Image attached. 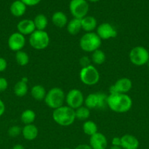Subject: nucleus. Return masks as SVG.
Instances as JSON below:
<instances>
[{
  "instance_id": "1",
  "label": "nucleus",
  "mask_w": 149,
  "mask_h": 149,
  "mask_svg": "<svg viewBox=\"0 0 149 149\" xmlns=\"http://www.w3.org/2000/svg\"><path fill=\"white\" fill-rule=\"evenodd\" d=\"M108 106L111 111L118 113L128 112L132 107V100L127 94L115 93L108 96Z\"/></svg>"
},
{
  "instance_id": "2",
  "label": "nucleus",
  "mask_w": 149,
  "mask_h": 149,
  "mask_svg": "<svg viewBox=\"0 0 149 149\" xmlns=\"http://www.w3.org/2000/svg\"><path fill=\"white\" fill-rule=\"evenodd\" d=\"M52 116L54 122L62 127L70 126L76 119L75 111L67 106H62L54 109Z\"/></svg>"
},
{
  "instance_id": "3",
  "label": "nucleus",
  "mask_w": 149,
  "mask_h": 149,
  "mask_svg": "<svg viewBox=\"0 0 149 149\" xmlns=\"http://www.w3.org/2000/svg\"><path fill=\"white\" fill-rule=\"evenodd\" d=\"M102 45V39L94 32L86 33L80 40V47L82 50L87 52H93L99 49Z\"/></svg>"
},
{
  "instance_id": "4",
  "label": "nucleus",
  "mask_w": 149,
  "mask_h": 149,
  "mask_svg": "<svg viewBox=\"0 0 149 149\" xmlns=\"http://www.w3.org/2000/svg\"><path fill=\"white\" fill-rule=\"evenodd\" d=\"M65 97L66 95L63 90L59 87H53L47 92L44 100L48 107L54 110L64 106Z\"/></svg>"
},
{
  "instance_id": "5",
  "label": "nucleus",
  "mask_w": 149,
  "mask_h": 149,
  "mask_svg": "<svg viewBox=\"0 0 149 149\" xmlns=\"http://www.w3.org/2000/svg\"><path fill=\"white\" fill-rule=\"evenodd\" d=\"M29 45L32 48L42 50L48 47L50 44V37L45 31L35 30L29 36Z\"/></svg>"
},
{
  "instance_id": "6",
  "label": "nucleus",
  "mask_w": 149,
  "mask_h": 149,
  "mask_svg": "<svg viewBox=\"0 0 149 149\" xmlns=\"http://www.w3.org/2000/svg\"><path fill=\"white\" fill-rule=\"evenodd\" d=\"M100 75L96 67L90 65L82 68L80 71V79L84 84L93 86L97 84L99 81Z\"/></svg>"
},
{
  "instance_id": "7",
  "label": "nucleus",
  "mask_w": 149,
  "mask_h": 149,
  "mask_svg": "<svg viewBox=\"0 0 149 149\" xmlns=\"http://www.w3.org/2000/svg\"><path fill=\"white\" fill-rule=\"evenodd\" d=\"M108 95L102 93L89 94L85 98L84 104L89 109H103L108 106Z\"/></svg>"
},
{
  "instance_id": "8",
  "label": "nucleus",
  "mask_w": 149,
  "mask_h": 149,
  "mask_svg": "<svg viewBox=\"0 0 149 149\" xmlns=\"http://www.w3.org/2000/svg\"><path fill=\"white\" fill-rule=\"evenodd\" d=\"M130 62L136 66H142L149 61V51L144 47L136 46L131 49L129 52Z\"/></svg>"
},
{
  "instance_id": "9",
  "label": "nucleus",
  "mask_w": 149,
  "mask_h": 149,
  "mask_svg": "<svg viewBox=\"0 0 149 149\" xmlns=\"http://www.w3.org/2000/svg\"><path fill=\"white\" fill-rule=\"evenodd\" d=\"M69 8L74 18L80 19L86 17L89 10L87 0H71Z\"/></svg>"
},
{
  "instance_id": "10",
  "label": "nucleus",
  "mask_w": 149,
  "mask_h": 149,
  "mask_svg": "<svg viewBox=\"0 0 149 149\" xmlns=\"http://www.w3.org/2000/svg\"><path fill=\"white\" fill-rule=\"evenodd\" d=\"M84 101L85 98L83 93L77 89H72L69 91L65 97V102L67 106L74 110L83 106Z\"/></svg>"
},
{
  "instance_id": "11",
  "label": "nucleus",
  "mask_w": 149,
  "mask_h": 149,
  "mask_svg": "<svg viewBox=\"0 0 149 149\" xmlns=\"http://www.w3.org/2000/svg\"><path fill=\"white\" fill-rule=\"evenodd\" d=\"M132 87V81L129 78H121L110 87V94H127Z\"/></svg>"
},
{
  "instance_id": "12",
  "label": "nucleus",
  "mask_w": 149,
  "mask_h": 149,
  "mask_svg": "<svg viewBox=\"0 0 149 149\" xmlns=\"http://www.w3.org/2000/svg\"><path fill=\"white\" fill-rule=\"evenodd\" d=\"M7 45L9 48L12 51L18 52L22 50L26 45V38L25 36L19 32H15L12 33L7 40Z\"/></svg>"
},
{
  "instance_id": "13",
  "label": "nucleus",
  "mask_w": 149,
  "mask_h": 149,
  "mask_svg": "<svg viewBox=\"0 0 149 149\" xmlns=\"http://www.w3.org/2000/svg\"><path fill=\"white\" fill-rule=\"evenodd\" d=\"M96 33L101 39H110L117 36V31L109 23H103L96 28Z\"/></svg>"
},
{
  "instance_id": "14",
  "label": "nucleus",
  "mask_w": 149,
  "mask_h": 149,
  "mask_svg": "<svg viewBox=\"0 0 149 149\" xmlns=\"http://www.w3.org/2000/svg\"><path fill=\"white\" fill-rule=\"evenodd\" d=\"M89 146L92 149H106L108 146V140L105 135L98 132L90 137Z\"/></svg>"
},
{
  "instance_id": "15",
  "label": "nucleus",
  "mask_w": 149,
  "mask_h": 149,
  "mask_svg": "<svg viewBox=\"0 0 149 149\" xmlns=\"http://www.w3.org/2000/svg\"><path fill=\"white\" fill-rule=\"evenodd\" d=\"M17 29L18 32L23 34V36H26V35L30 36L36 30L33 20H30V19H23L19 21L17 25Z\"/></svg>"
},
{
  "instance_id": "16",
  "label": "nucleus",
  "mask_w": 149,
  "mask_h": 149,
  "mask_svg": "<svg viewBox=\"0 0 149 149\" xmlns=\"http://www.w3.org/2000/svg\"><path fill=\"white\" fill-rule=\"evenodd\" d=\"M121 147L123 149H137L140 142L135 136L129 134H126L121 138Z\"/></svg>"
},
{
  "instance_id": "17",
  "label": "nucleus",
  "mask_w": 149,
  "mask_h": 149,
  "mask_svg": "<svg viewBox=\"0 0 149 149\" xmlns=\"http://www.w3.org/2000/svg\"><path fill=\"white\" fill-rule=\"evenodd\" d=\"M38 134H39L38 128L33 124L26 125L22 129V135L26 141H34L37 138Z\"/></svg>"
},
{
  "instance_id": "18",
  "label": "nucleus",
  "mask_w": 149,
  "mask_h": 149,
  "mask_svg": "<svg viewBox=\"0 0 149 149\" xmlns=\"http://www.w3.org/2000/svg\"><path fill=\"white\" fill-rule=\"evenodd\" d=\"M81 27L86 33L93 32V31L97 28L96 19L93 16L86 15L81 19Z\"/></svg>"
},
{
  "instance_id": "19",
  "label": "nucleus",
  "mask_w": 149,
  "mask_h": 149,
  "mask_svg": "<svg viewBox=\"0 0 149 149\" xmlns=\"http://www.w3.org/2000/svg\"><path fill=\"white\" fill-rule=\"evenodd\" d=\"M26 7L27 6L20 0H16L13 1L10 5V13L15 17H21L26 13Z\"/></svg>"
},
{
  "instance_id": "20",
  "label": "nucleus",
  "mask_w": 149,
  "mask_h": 149,
  "mask_svg": "<svg viewBox=\"0 0 149 149\" xmlns=\"http://www.w3.org/2000/svg\"><path fill=\"white\" fill-rule=\"evenodd\" d=\"M52 22L55 26L58 28H63L68 23V18L64 13L57 11L52 15Z\"/></svg>"
},
{
  "instance_id": "21",
  "label": "nucleus",
  "mask_w": 149,
  "mask_h": 149,
  "mask_svg": "<svg viewBox=\"0 0 149 149\" xmlns=\"http://www.w3.org/2000/svg\"><path fill=\"white\" fill-rule=\"evenodd\" d=\"M82 29L81 20L73 17L71 20L68 22L67 25V30L70 34L72 36L78 34L79 32Z\"/></svg>"
},
{
  "instance_id": "22",
  "label": "nucleus",
  "mask_w": 149,
  "mask_h": 149,
  "mask_svg": "<svg viewBox=\"0 0 149 149\" xmlns=\"http://www.w3.org/2000/svg\"><path fill=\"white\" fill-rule=\"evenodd\" d=\"M47 94V92L45 90V87L40 84H37V85L33 86L31 90V95L32 97L34 100L41 101L45 99V95Z\"/></svg>"
},
{
  "instance_id": "23",
  "label": "nucleus",
  "mask_w": 149,
  "mask_h": 149,
  "mask_svg": "<svg viewBox=\"0 0 149 149\" xmlns=\"http://www.w3.org/2000/svg\"><path fill=\"white\" fill-rule=\"evenodd\" d=\"M36 30L45 31L48 26V20L46 16L43 14H38L33 20Z\"/></svg>"
},
{
  "instance_id": "24",
  "label": "nucleus",
  "mask_w": 149,
  "mask_h": 149,
  "mask_svg": "<svg viewBox=\"0 0 149 149\" xmlns=\"http://www.w3.org/2000/svg\"><path fill=\"white\" fill-rule=\"evenodd\" d=\"M14 93L18 97H23L28 93V85L27 83L25 81H18L14 86Z\"/></svg>"
},
{
  "instance_id": "25",
  "label": "nucleus",
  "mask_w": 149,
  "mask_h": 149,
  "mask_svg": "<svg viewBox=\"0 0 149 149\" xmlns=\"http://www.w3.org/2000/svg\"><path fill=\"white\" fill-rule=\"evenodd\" d=\"M83 130L86 135L91 137L98 132L97 125L93 121H86L83 125Z\"/></svg>"
},
{
  "instance_id": "26",
  "label": "nucleus",
  "mask_w": 149,
  "mask_h": 149,
  "mask_svg": "<svg viewBox=\"0 0 149 149\" xmlns=\"http://www.w3.org/2000/svg\"><path fill=\"white\" fill-rule=\"evenodd\" d=\"M35 119H36V113L34 111L31 110V109L25 110L20 116V119H21L22 122L25 124V125L33 124Z\"/></svg>"
},
{
  "instance_id": "27",
  "label": "nucleus",
  "mask_w": 149,
  "mask_h": 149,
  "mask_svg": "<svg viewBox=\"0 0 149 149\" xmlns=\"http://www.w3.org/2000/svg\"><path fill=\"white\" fill-rule=\"evenodd\" d=\"M105 60H106V55L105 52L100 49H96V51L92 52L91 61L96 65H102L105 63Z\"/></svg>"
},
{
  "instance_id": "28",
  "label": "nucleus",
  "mask_w": 149,
  "mask_h": 149,
  "mask_svg": "<svg viewBox=\"0 0 149 149\" xmlns=\"http://www.w3.org/2000/svg\"><path fill=\"white\" fill-rule=\"evenodd\" d=\"M74 111H75L76 119H79V120H86L90 116V109H88L86 106H81Z\"/></svg>"
},
{
  "instance_id": "29",
  "label": "nucleus",
  "mask_w": 149,
  "mask_h": 149,
  "mask_svg": "<svg viewBox=\"0 0 149 149\" xmlns=\"http://www.w3.org/2000/svg\"><path fill=\"white\" fill-rule=\"evenodd\" d=\"M15 61L19 65L25 66L29 63V57L26 52L20 50L18 52H16Z\"/></svg>"
},
{
  "instance_id": "30",
  "label": "nucleus",
  "mask_w": 149,
  "mask_h": 149,
  "mask_svg": "<svg viewBox=\"0 0 149 149\" xmlns=\"http://www.w3.org/2000/svg\"><path fill=\"white\" fill-rule=\"evenodd\" d=\"M22 133V129L18 125H14L8 130V135L12 138H15Z\"/></svg>"
},
{
  "instance_id": "31",
  "label": "nucleus",
  "mask_w": 149,
  "mask_h": 149,
  "mask_svg": "<svg viewBox=\"0 0 149 149\" xmlns=\"http://www.w3.org/2000/svg\"><path fill=\"white\" fill-rule=\"evenodd\" d=\"M80 65H81L82 68L89 66V65H91V60L89 59V57L87 56L82 57L80 59Z\"/></svg>"
},
{
  "instance_id": "32",
  "label": "nucleus",
  "mask_w": 149,
  "mask_h": 149,
  "mask_svg": "<svg viewBox=\"0 0 149 149\" xmlns=\"http://www.w3.org/2000/svg\"><path fill=\"white\" fill-rule=\"evenodd\" d=\"M8 87L7 80L4 77H0V92H4Z\"/></svg>"
},
{
  "instance_id": "33",
  "label": "nucleus",
  "mask_w": 149,
  "mask_h": 149,
  "mask_svg": "<svg viewBox=\"0 0 149 149\" xmlns=\"http://www.w3.org/2000/svg\"><path fill=\"white\" fill-rule=\"evenodd\" d=\"M22 2L24 3L28 7H33L37 5L41 1V0H20Z\"/></svg>"
},
{
  "instance_id": "34",
  "label": "nucleus",
  "mask_w": 149,
  "mask_h": 149,
  "mask_svg": "<svg viewBox=\"0 0 149 149\" xmlns=\"http://www.w3.org/2000/svg\"><path fill=\"white\" fill-rule=\"evenodd\" d=\"M7 67V62L4 58H0V72H3Z\"/></svg>"
},
{
  "instance_id": "35",
  "label": "nucleus",
  "mask_w": 149,
  "mask_h": 149,
  "mask_svg": "<svg viewBox=\"0 0 149 149\" xmlns=\"http://www.w3.org/2000/svg\"><path fill=\"white\" fill-rule=\"evenodd\" d=\"M121 140L119 137H115L112 140V146H121Z\"/></svg>"
},
{
  "instance_id": "36",
  "label": "nucleus",
  "mask_w": 149,
  "mask_h": 149,
  "mask_svg": "<svg viewBox=\"0 0 149 149\" xmlns=\"http://www.w3.org/2000/svg\"><path fill=\"white\" fill-rule=\"evenodd\" d=\"M4 111H5V105L4 102L0 99V117L4 114Z\"/></svg>"
},
{
  "instance_id": "37",
  "label": "nucleus",
  "mask_w": 149,
  "mask_h": 149,
  "mask_svg": "<svg viewBox=\"0 0 149 149\" xmlns=\"http://www.w3.org/2000/svg\"><path fill=\"white\" fill-rule=\"evenodd\" d=\"M74 149H92V148L87 144H80V145L76 146Z\"/></svg>"
},
{
  "instance_id": "38",
  "label": "nucleus",
  "mask_w": 149,
  "mask_h": 149,
  "mask_svg": "<svg viewBox=\"0 0 149 149\" xmlns=\"http://www.w3.org/2000/svg\"><path fill=\"white\" fill-rule=\"evenodd\" d=\"M13 149H25V148L20 144H16L13 147Z\"/></svg>"
},
{
  "instance_id": "39",
  "label": "nucleus",
  "mask_w": 149,
  "mask_h": 149,
  "mask_svg": "<svg viewBox=\"0 0 149 149\" xmlns=\"http://www.w3.org/2000/svg\"><path fill=\"white\" fill-rule=\"evenodd\" d=\"M110 149H123V148H121V146H112Z\"/></svg>"
},
{
  "instance_id": "40",
  "label": "nucleus",
  "mask_w": 149,
  "mask_h": 149,
  "mask_svg": "<svg viewBox=\"0 0 149 149\" xmlns=\"http://www.w3.org/2000/svg\"><path fill=\"white\" fill-rule=\"evenodd\" d=\"M87 1H91V2H97V1H99V0H87Z\"/></svg>"
},
{
  "instance_id": "41",
  "label": "nucleus",
  "mask_w": 149,
  "mask_h": 149,
  "mask_svg": "<svg viewBox=\"0 0 149 149\" xmlns=\"http://www.w3.org/2000/svg\"><path fill=\"white\" fill-rule=\"evenodd\" d=\"M147 65H148V68H149V61H148V62L147 63Z\"/></svg>"
},
{
  "instance_id": "42",
  "label": "nucleus",
  "mask_w": 149,
  "mask_h": 149,
  "mask_svg": "<svg viewBox=\"0 0 149 149\" xmlns=\"http://www.w3.org/2000/svg\"><path fill=\"white\" fill-rule=\"evenodd\" d=\"M63 149H71V148H63Z\"/></svg>"
}]
</instances>
